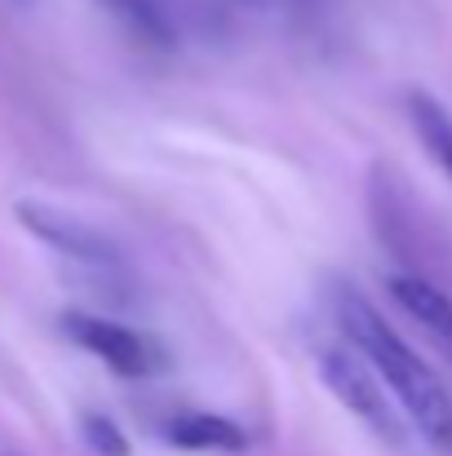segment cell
Segmentation results:
<instances>
[{
  "label": "cell",
  "mask_w": 452,
  "mask_h": 456,
  "mask_svg": "<svg viewBox=\"0 0 452 456\" xmlns=\"http://www.w3.org/2000/svg\"><path fill=\"white\" fill-rule=\"evenodd\" d=\"M13 213H18V222H22L40 244H49L58 257L85 266L89 275H120V271H125L120 248H116L98 226H89L85 217H71V213H62V208H53V204H40V200H22Z\"/></svg>",
  "instance_id": "3"
},
{
  "label": "cell",
  "mask_w": 452,
  "mask_h": 456,
  "mask_svg": "<svg viewBox=\"0 0 452 456\" xmlns=\"http://www.w3.org/2000/svg\"><path fill=\"white\" fill-rule=\"evenodd\" d=\"M80 435H85V448L98 456H129V439H125V430L111 421V417H103V412H89L85 421H80Z\"/></svg>",
  "instance_id": "9"
},
{
  "label": "cell",
  "mask_w": 452,
  "mask_h": 456,
  "mask_svg": "<svg viewBox=\"0 0 452 456\" xmlns=\"http://www.w3.org/2000/svg\"><path fill=\"white\" fill-rule=\"evenodd\" d=\"M107 13H116L125 27H134L138 36H147L155 45H168L173 40V22H168V9L164 0H98Z\"/></svg>",
  "instance_id": "8"
},
{
  "label": "cell",
  "mask_w": 452,
  "mask_h": 456,
  "mask_svg": "<svg viewBox=\"0 0 452 456\" xmlns=\"http://www.w3.org/2000/svg\"><path fill=\"white\" fill-rule=\"evenodd\" d=\"M386 293L452 359V297L448 293L440 284H431L426 275H390L386 280Z\"/></svg>",
  "instance_id": "5"
},
{
  "label": "cell",
  "mask_w": 452,
  "mask_h": 456,
  "mask_svg": "<svg viewBox=\"0 0 452 456\" xmlns=\"http://www.w3.org/2000/svg\"><path fill=\"white\" fill-rule=\"evenodd\" d=\"M160 439L182 452H244L249 448V435L218 412H177L160 426Z\"/></svg>",
  "instance_id": "6"
},
{
  "label": "cell",
  "mask_w": 452,
  "mask_h": 456,
  "mask_svg": "<svg viewBox=\"0 0 452 456\" xmlns=\"http://www.w3.org/2000/svg\"><path fill=\"white\" fill-rule=\"evenodd\" d=\"M315 368H319L328 395H333L350 417H359L377 439L404 444V412H399L395 395L386 390V381L377 377V368H373L350 341L319 346V350H315Z\"/></svg>",
  "instance_id": "2"
},
{
  "label": "cell",
  "mask_w": 452,
  "mask_h": 456,
  "mask_svg": "<svg viewBox=\"0 0 452 456\" xmlns=\"http://www.w3.org/2000/svg\"><path fill=\"white\" fill-rule=\"evenodd\" d=\"M9 4H27V0H9Z\"/></svg>",
  "instance_id": "10"
},
{
  "label": "cell",
  "mask_w": 452,
  "mask_h": 456,
  "mask_svg": "<svg viewBox=\"0 0 452 456\" xmlns=\"http://www.w3.org/2000/svg\"><path fill=\"white\" fill-rule=\"evenodd\" d=\"M240 4H253V0H240Z\"/></svg>",
  "instance_id": "11"
},
{
  "label": "cell",
  "mask_w": 452,
  "mask_h": 456,
  "mask_svg": "<svg viewBox=\"0 0 452 456\" xmlns=\"http://www.w3.org/2000/svg\"><path fill=\"white\" fill-rule=\"evenodd\" d=\"M62 332L94 359H103L111 372L120 377H155L164 368V350L151 341L147 332H134L129 323H116L107 314H89V310H67L62 314Z\"/></svg>",
  "instance_id": "4"
},
{
  "label": "cell",
  "mask_w": 452,
  "mask_h": 456,
  "mask_svg": "<svg viewBox=\"0 0 452 456\" xmlns=\"http://www.w3.org/2000/svg\"><path fill=\"white\" fill-rule=\"evenodd\" d=\"M333 314L346 332V341L377 368V377L386 381V390L395 395L399 412L413 421V430L452 456V395L444 377L399 337V328L368 302L359 289H337L333 293Z\"/></svg>",
  "instance_id": "1"
},
{
  "label": "cell",
  "mask_w": 452,
  "mask_h": 456,
  "mask_svg": "<svg viewBox=\"0 0 452 456\" xmlns=\"http://www.w3.org/2000/svg\"><path fill=\"white\" fill-rule=\"evenodd\" d=\"M408 125L417 134V142L426 147V155L444 168V177L452 182V111L426 89L408 94Z\"/></svg>",
  "instance_id": "7"
}]
</instances>
